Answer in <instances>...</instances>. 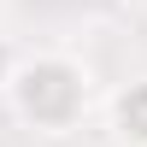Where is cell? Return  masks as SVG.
Masks as SVG:
<instances>
[{"instance_id": "3957f363", "label": "cell", "mask_w": 147, "mask_h": 147, "mask_svg": "<svg viewBox=\"0 0 147 147\" xmlns=\"http://www.w3.org/2000/svg\"><path fill=\"white\" fill-rule=\"evenodd\" d=\"M12 71H18V53H12V41L0 35V88H12Z\"/></svg>"}, {"instance_id": "6da1fadb", "label": "cell", "mask_w": 147, "mask_h": 147, "mask_svg": "<svg viewBox=\"0 0 147 147\" xmlns=\"http://www.w3.org/2000/svg\"><path fill=\"white\" fill-rule=\"evenodd\" d=\"M6 94H12V106H18V118L30 129L65 136L88 112V71L77 59H65V53H35V59H18Z\"/></svg>"}, {"instance_id": "7a4b0ae2", "label": "cell", "mask_w": 147, "mask_h": 147, "mask_svg": "<svg viewBox=\"0 0 147 147\" xmlns=\"http://www.w3.org/2000/svg\"><path fill=\"white\" fill-rule=\"evenodd\" d=\"M112 129H118L129 147H147V77L129 82V88L112 100Z\"/></svg>"}]
</instances>
